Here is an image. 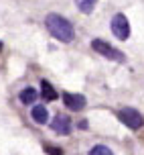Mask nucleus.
<instances>
[{"instance_id": "1", "label": "nucleus", "mask_w": 144, "mask_h": 155, "mask_svg": "<svg viewBox=\"0 0 144 155\" xmlns=\"http://www.w3.org/2000/svg\"><path fill=\"white\" fill-rule=\"evenodd\" d=\"M45 27L47 31L51 33L57 41L61 43H71L73 39H75V31H73V25L69 23L65 16L57 15V12H51V15H47L45 18Z\"/></svg>"}, {"instance_id": "2", "label": "nucleus", "mask_w": 144, "mask_h": 155, "mask_svg": "<svg viewBox=\"0 0 144 155\" xmlns=\"http://www.w3.org/2000/svg\"><path fill=\"white\" fill-rule=\"evenodd\" d=\"M91 47H93V51H98L99 55H104V57H108L110 61H126V55L122 53V51H118L116 47H112L110 43H106V41H102V39H93L91 41Z\"/></svg>"}, {"instance_id": "3", "label": "nucleus", "mask_w": 144, "mask_h": 155, "mask_svg": "<svg viewBox=\"0 0 144 155\" xmlns=\"http://www.w3.org/2000/svg\"><path fill=\"white\" fill-rule=\"evenodd\" d=\"M118 118H120V120L126 124L128 129H132V131H138V129L142 127V123H144L142 114H140L136 108H130V106L122 108L120 112H118Z\"/></svg>"}, {"instance_id": "4", "label": "nucleus", "mask_w": 144, "mask_h": 155, "mask_svg": "<svg viewBox=\"0 0 144 155\" xmlns=\"http://www.w3.org/2000/svg\"><path fill=\"white\" fill-rule=\"evenodd\" d=\"M112 33L120 41H126L130 37V23L126 18V15H122V12L114 15V18H112Z\"/></svg>"}, {"instance_id": "5", "label": "nucleus", "mask_w": 144, "mask_h": 155, "mask_svg": "<svg viewBox=\"0 0 144 155\" xmlns=\"http://www.w3.org/2000/svg\"><path fill=\"white\" fill-rule=\"evenodd\" d=\"M63 102L69 110H81L87 104L83 94H71V92H63Z\"/></svg>"}, {"instance_id": "6", "label": "nucleus", "mask_w": 144, "mask_h": 155, "mask_svg": "<svg viewBox=\"0 0 144 155\" xmlns=\"http://www.w3.org/2000/svg\"><path fill=\"white\" fill-rule=\"evenodd\" d=\"M51 129H53L55 133H59V135H69L71 133V120H69L67 114H57L51 120Z\"/></svg>"}, {"instance_id": "7", "label": "nucleus", "mask_w": 144, "mask_h": 155, "mask_svg": "<svg viewBox=\"0 0 144 155\" xmlns=\"http://www.w3.org/2000/svg\"><path fill=\"white\" fill-rule=\"evenodd\" d=\"M33 120L39 124H45L49 120V110L45 108V104H37V106H33Z\"/></svg>"}, {"instance_id": "8", "label": "nucleus", "mask_w": 144, "mask_h": 155, "mask_svg": "<svg viewBox=\"0 0 144 155\" xmlns=\"http://www.w3.org/2000/svg\"><path fill=\"white\" fill-rule=\"evenodd\" d=\"M41 94H43V98L45 100H57V92H55V88L47 80L41 82Z\"/></svg>"}, {"instance_id": "9", "label": "nucleus", "mask_w": 144, "mask_h": 155, "mask_svg": "<svg viewBox=\"0 0 144 155\" xmlns=\"http://www.w3.org/2000/svg\"><path fill=\"white\" fill-rule=\"evenodd\" d=\"M37 98H39V92L35 88H24L23 92H20V102L23 104H33Z\"/></svg>"}, {"instance_id": "10", "label": "nucleus", "mask_w": 144, "mask_h": 155, "mask_svg": "<svg viewBox=\"0 0 144 155\" xmlns=\"http://www.w3.org/2000/svg\"><path fill=\"white\" fill-rule=\"evenodd\" d=\"M75 4H77V8H79L83 15H89V12H93L98 0H75Z\"/></svg>"}, {"instance_id": "11", "label": "nucleus", "mask_w": 144, "mask_h": 155, "mask_svg": "<svg viewBox=\"0 0 144 155\" xmlns=\"http://www.w3.org/2000/svg\"><path fill=\"white\" fill-rule=\"evenodd\" d=\"M89 155H112V151L106 145H95V147L89 149Z\"/></svg>"}, {"instance_id": "12", "label": "nucleus", "mask_w": 144, "mask_h": 155, "mask_svg": "<svg viewBox=\"0 0 144 155\" xmlns=\"http://www.w3.org/2000/svg\"><path fill=\"white\" fill-rule=\"evenodd\" d=\"M45 151L49 155H63V151H61V149H55V147H51V145H45Z\"/></svg>"}, {"instance_id": "13", "label": "nucleus", "mask_w": 144, "mask_h": 155, "mask_svg": "<svg viewBox=\"0 0 144 155\" xmlns=\"http://www.w3.org/2000/svg\"><path fill=\"white\" fill-rule=\"evenodd\" d=\"M2 47H4V45H2V41H0V51H2Z\"/></svg>"}]
</instances>
